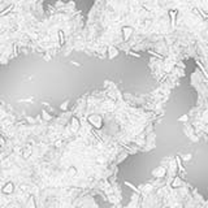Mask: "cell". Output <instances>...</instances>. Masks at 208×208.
I'll list each match as a JSON object with an SVG mask.
<instances>
[{
  "instance_id": "52a82bcc",
  "label": "cell",
  "mask_w": 208,
  "mask_h": 208,
  "mask_svg": "<svg viewBox=\"0 0 208 208\" xmlns=\"http://www.w3.org/2000/svg\"><path fill=\"white\" fill-rule=\"evenodd\" d=\"M72 124L74 125V130H75V129H78L79 122H78V118H77V117H73V120H72Z\"/></svg>"
},
{
  "instance_id": "9c48e42d",
  "label": "cell",
  "mask_w": 208,
  "mask_h": 208,
  "mask_svg": "<svg viewBox=\"0 0 208 208\" xmlns=\"http://www.w3.org/2000/svg\"><path fill=\"white\" fill-rule=\"evenodd\" d=\"M183 120H187V116H182V117H180V121H183Z\"/></svg>"
},
{
  "instance_id": "8992f818",
  "label": "cell",
  "mask_w": 208,
  "mask_h": 208,
  "mask_svg": "<svg viewBox=\"0 0 208 208\" xmlns=\"http://www.w3.org/2000/svg\"><path fill=\"white\" fill-rule=\"evenodd\" d=\"M68 173H69L70 176H75V174H77V168H75V166H70L69 171H68Z\"/></svg>"
},
{
  "instance_id": "277c9868",
  "label": "cell",
  "mask_w": 208,
  "mask_h": 208,
  "mask_svg": "<svg viewBox=\"0 0 208 208\" xmlns=\"http://www.w3.org/2000/svg\"><path fill=\"white\" fill-rule=\"evenodd\" d=\"M164 173H165V168H164V166H159V168H156V169H154V171H152V174L156 176V177L164 176Z\"/></svg>"
},
{
  "instance_id": "3957f363",
  "label": "cell",
  "mask_w": 208,
  "mask_h": 208,
  "mask_svg": "<svg viewBox=\"0 0 208 208\" xmlns=\"http://www.w3.org/2000/svg\"><path fill=\"white\" fill-rule=\"evenodd\" d=\"M13 190H14V183L13 182H7L5 185H4V187H3V192L4 194H10V192H13Z\"/></svg>"
},
{
  "instance_id": "5b68a950",
  "label": "cell",
  "mask_w": 208,
  "mask_h": 208,
  "mask_svg": "<svg viewBox=\"0 0 208 208\" xmlns=\"http://www.w3.org/2000/svg\"><path fill=\"white\" fill-rule=\"evenodd\" d=\"M109 52H111V54H109V57H113V56H117V52H118V50H117V48H115V47H111L109 48Z\"/></svg>"
},
{
  "instance_id": "ba28073f",
  "label": "cell",
  "mask_w": 208,
  "mask_h": 208,
  "mask_svg": "<svg viewBox=\"0 0 208 208\" xmlns=\"http://www.w3.org/2000/svg\"><path fill=\"white\" fill-rule=\"evenodd\" d=\"M173 187H176V186H178V185H181V178L180 177H177V178H174V181H173Z\"/></svg>"
},
{
  "instance_id": "6da1fadb",
  "label": "cell",
  "mask_w": 208,
  "mask_h": 208,
  "mask_svg": "<svg viewBox=\"0 0 208 208\" xmlns=\"http://www.w3.org/2000/svg\"><path fill=\"white\" fill-rule=\"evenodd\" d=\"M87 121L95 127V129H100V127L103 126V117H101L100 115H96V113L90 115L87 117Z\"/></svg>"
},
{
  "instance_id": "7a4b0ae2",
  "label": "cell",
  "mask_w": 208,
  "mask_h": 208,
  "mask_svg": "<svg viewBox=\"0 0 208 208\" xmlns=\"http://www.w3.org/2000/svg\"><path fill=\"white\" fill-rule=\"evenodd\" d=\"M131 35H133V27H131V26H124V27H122V38H124V40H129Z\"/></svg>"
},
{
  "instance_id": "30bf717a",
  "label": "cell",
  "mask_w": 208,
  "mask_h": 208,
  "mask_svg": "<svg viewBox=\"0 0 208 208\" xmlns=\"http://www.w3.org/2000/svg\"><path fill=\"white\" fill-rule=\"evenodd\" d=\"M166 208H171V207H166Z\"/></svg>"
}]
</instances>
